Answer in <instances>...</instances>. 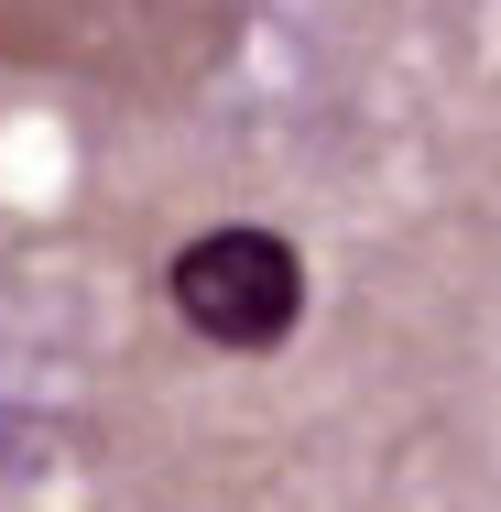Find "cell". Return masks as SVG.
<instances>
[{
	"instance_id": "cell-1",
	"label": "cell",
	"mask_w": 501,
	"mask_h": 512,
	"mask_svg": "<svg viewBox=\"0 0 501 512\" xmlns=\"http://www.w3.org/2000/svg\"><path fill=\"white\" fill-rule=\"evenodd\" d=\"M229 11L240 0H0V66L164 99L218 66Z\"/></svg>"
},
{
	"instance_id": "cell-2",
	"label": "cell",
	"mask_w": 501,
	"mask_h": 512,
	"mask_svg": "<svg viewBox=\"0 0 501 512\" xmlns=\"http://www.w3.org/2000/svg\"><path fill=\"white\" fill-rule=\"evenodd\" d=\"M164 306L197 327L207 349H240V360H262V349H284L305 327V262L284 229H262V218H218L197 229L175 262H164Z\"/></svg>"
}]
</instances>
